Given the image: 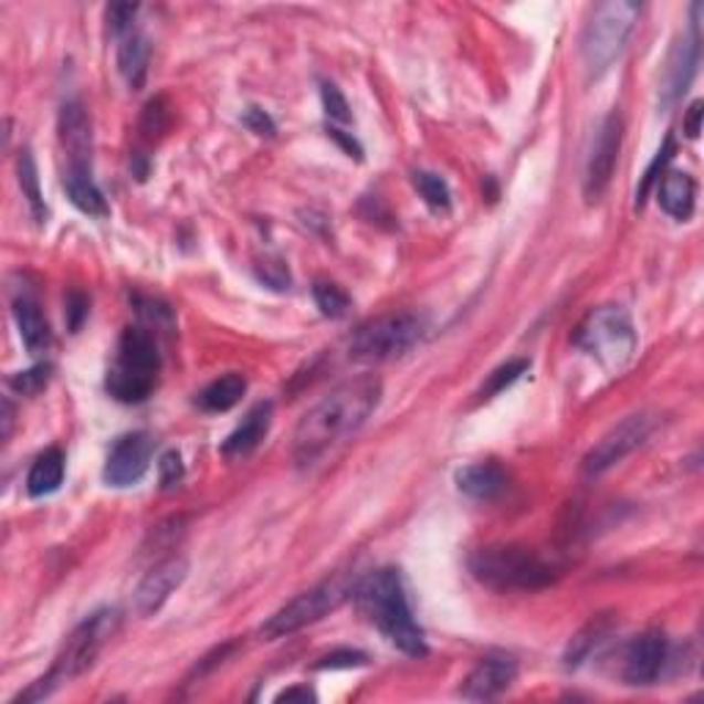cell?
I'll use <instances>...</instances> for the list:
<instances>
[{"mask_svg":"<svg viewBox=\"0 0 704 704\" xmlns=\"http://www.w3.org/2000/svg\"><path fill=\"white\" fill-rule=\"evenodd\" d=\"M382 382L375 375H360L342 382L339 388L319 399L297 424L292 438V458L301 469L317 463L336 443L355 435L380 404Z\"/></svg>","mask_w":704,"mask_h":704,"instance_id":"1","label":"cell"},{"mask_svg":"<svg viewBox=\"0 0 704 704\" xmlns=\"http://www.w3.org/2000/svg\"><path fill=\"white\" fill-rule=\"evenodd\" d=\"M355 600H358L364 617L391 641L404 655L421 658L427 655L424 630L419 628L410 608L408 589H404L402 576L393 567L371 572L369 578L355 587Z\"/></svg>","mask_w":704,"mask_h":704,"instance_id":"2","label":"cell"},{"mask_svg":"<svg viewBox=\"0 0 704 704\" xmlns=\"http://www.w3.org/2000/svg\"><path fill=\"white\" fill-rule=\"evenodd\" d=\"M118 628H122V611L118 608H99L92 617L83 619L72 630L70 639L64 641L53 669L42 680H36L25 694L17 696L14 702H39L53 694L55 689H61L64 683H72L75 677L86 674L97 663V658L103 655L108 641L118 633Z\"/></svg>","mask_w":704,"mask_h":704,"instance_id":"3","label":"cell"},{"mask_svg":"<svg viewBox=\"0 0 704 704\" xmlns=\"http://www.w3.org/2000/svg\"><path fill=\"white\" fill-rule=\"evenodd\" d=\"M473 578L495 591H534L556 581L554 567L521 545H490L469 561Z\"/></svg>","mask_w":704,"mask_h":704,"instance_id":"4","label":"cell"},{"mask_svg":"<svg viewBox=\"0 0 704 704\" xmlns=\"http://www.w3.org/2000/svg\"><path fill=\"white\" fill-rule=\"evenodd\" d=\"M157 375H160V350L155 336L144 328L124 330L105 380L111 397L124 404L144 402L155 391Z\"/></svg>","mask_w":704,"mask_h":704,"instance_id":"5","label":"cell"},{"mask_svg":"<svg viewBox=\"0 0 704 704\" xmlns=\"http://www.w3.org/2000/svg\"><path fill=\"white\" fill-rule=\"evenodd\" d=\"M576 347L595 358L602 369L619 371L633 360L639 336L622 306H597L578 325Z\"/></svg>","mask_w":704,"mask_h":704,"instance_id":"6","label":"cell"},{"mask_svg":"<svg viewBox=\"0 0 704 704\" xmlns=\"http://www.w3.org/2000/svg\"><path fill=\"white\" fill-rule=\"evenodd\" d=\"M639 11L641 6L630 3V0L595 6L581 42L584 66H587L589 77H600L622 55L635 20H639Z\"/></svg>","mask_w":704,"mask_h":704,"instance_id":"7","label":"cell"},{"mask_svg":"<svg viewBox=\"0 0 704 704\" xmlns=\"http://www.w3.org/2000/svg\"><path fill=\"white\" fill-rule=\"evenodd\" d=\"M427 319L419 312H391L371 323L360 325L350 339L353 358L391 360L399 358L421 342Z\"/></svg>","mask_w":704,"mask_h":704,"instance_id":"8","label":"cell"},{"mask_svg":"<svg viewBox=\"0 0 704 704\" xmlns=\"http://www.w3.org/2000/svg\"><path fill=\"white\" fill-rule=\"evenodd\" d=\"M350 591H355V584H350V578L347 576L328 578V581L317 584V587L297 595L295 600L286 602L281 611H275L273 617L262 624V635L273 641V639H284V635L297 633V630L319 622L325 613L336 611V608L350 597Z\"/></svg>","mask_w":704,"mask_h":704,"instance_id":"9","label":"cell"},{"mask_svg":"<svg viewBox=\"0 0 704 704\" xmlns=\"http://www.w3.org/2000/svg\"><path fill=\"white\" fill-rule=\"evenodd\" d=\"M652 427H655V421L647 413H633L624 421H619L613 430H608L606 435L600 438V443L591 449L587 458H584V471H587L589 476H600V473L619 465L650 438Z\"/></svg>","mask_w":704,"mask_h":704,"instance_id":"10","label":"cell"},{"mask_svg":"<svg viewBox=\"0 0 704 704\" xmlns=\"http://www.w3.org/2000/svg\"><path fill=\"white\" fill-rule=\"evenodd\" d=\"M622 133L624 122L617 111L608 114L606 122L597 129L595 144H591L589 151L587 177H584V193H587V201H597L606 193L608 182H611L613 177V166H617L619 160V149H622Z\"/></svg>","mask_w":704,"mask_h":704,"instance_id":"11","label":"cell"},{"mask_svg":"<svg viewBox=\"0 0 704 704\" xmlns=\"http://www.w3.org/2000/svg\"><path fill=\"white\" fill-rule=\"evenodd\" d=\"M691 11H694V20H691L689 36L680 39L666 59V72H663V83H661L663 108H672L677 99H683V94L689 92L691 81H694L696 66H700V11H702V6L694 3V9Z\"/></svg>","mask_w":704,"mask_h":704,"instance_id":"12","label":"cell"},{"mask_svg":"<svg viewBox=\"0 0 704 704\" xmlns=\"http://www.w3.org/2000/svg\"><path fill=\"white\" fill-rule=\"evenodd\" d=\"M151 454H155V438L149 432H129L118 438L105 463V482L111 487H133L149 471Z\"/></svg>","mask_w":704,"mask_h":704,"instance_id":"13","label":"cell"},{"mask_svg":"<svg viewBox=\"0 0 704 704\" xmlns=\"http://www.w3.org/2000/svg\"><path fill=\"white\" fill-rule=\"evenodd\" d=\"M185 578H188V559L185 556H171V559L155 565L135 589V611L140 617L157 613L166 606L168 597L182 587Z\"/></svg>","mask_w":704,"mask_h":704,"instance_id":"14","label":"cell"},{"mask_svg":"<svg viewBox=\"0 0 704 704\" xmlns=\"http://www.w3.org/2000/svg\"><path fill=\"white\" fill-rule=\"evenodd\" d=\"M669 644L666 635L661 630H647V633L635 635L630 641L628 652H624V669L622 677L630 685H650L655 683L658 674L663 672V663H666Z\"/></svg>","mask_w":704,"mask_h":704,"instance_id":"15","label":"cell"},{"mask_svg":"<svg viewBox=\"0 0 704 704\" xmlns=\"http://www.w3.org/2000/svg\"><path fill=\"white\" fill-rule=\"evenodd\" d=\"M517 680V663L509 655H487L473 666L460 694L471 702H490L512 689Z\"/></svg>","mask_w":704,"mask_h":704,"instance_id":"16","label":"cell"},{"mask_svg":"<svg viewBox=\"0 0 704 704\" xmlns=\"http://www.w3.org/2000/svg\"><path fill=\"white\" fill-rule=\"evenodd\" d=\"M59 138L64 151L70 155V168L75 171H92V118L83 103H66L59 116Z\"/></svg>","mask_w":704,"mask_h":704,"instance_id":"17","label":"cell"},{"mask_svg":"<svg viewBox=\"0 0 704 704\" xmlns=\"http://www.w3.org/2000/svg\"><path fill=\"white\" fill-rule=\"evenodd\" d=\"M270 424H273V404L259 402L256 408L248 410V416L242 419V424L237 427L232 435L223 441V458L229 460H242L251 452H256L259 443L267 438Z\"/></svg>","mask_w":704,"mask_h":704,"instance_id":"18","label":"cell"},{"mask_svg":"<svg viewBox=\"0 0 704 704\" xmlns=\"http://www.w3.org/2000/svg\"><path fill=\"white\" fill-rule=\"evenodd\" d=\"M658 204L674 221H689L696 207V182L691 179V174L669 171L666 177H661V182H658Z\"/></svg>","mask_w":704,"mask_h":704,"instance_id":"19","label":"cell"},{"mask_svg":"<svg viewBox=\"0 0 704 704\" xmlns=\"http://www.w3.org/2000/svg\"><path fill=\"white\" fill-rule=\"evenodd\" d=\"M149 39L140 31H129L122 36V44H118V72H122L124 83H127L133 92H140L146 83V75H149Z\"/></svg>","mask_w":704,"mask_h":704,"instance_id":"20","label":"cell"},{"mask_svg":"<svg viewBox=\"0 0 704 704\" xmlns=\"http://www.w3.org/2000/svg\"><path fill=\"white\" fill-rule=\"evenodd\" d=\"M14 323L17 330H20V339L25 345V350L31 355H42L50 350V342H53V334H50V325L44 319L42 308L36 306V301L31 297H17L14 301Z\"/></svg>","mask_w":704,"mask_h":704,"instance_id":"21","label":"cell"},{"mask_svg":"<svg viewBox=\"0 0 704 704\" xmlns=\"http://www.w3.org/2000/svg\"><path fill=\"white\" fill-rule=\"evenodd\" d=\"M458 487L469 498L493 501L506 490V473L495 463H473L458 471Z\"/></svg>","mask_w":704,"mask_h":704,"instance_id":"22","label":"cell"},{"mask_svg":"<svg viewBox=\"0 0 704 704\" xmlns=\"http://www.w3.org/2000/svg\"><path fill=\"white\" fill-rule=\"evenodd\" d=\"M66 458L61 449H44L36 460H33L31 471H28V493L33 498H44V495L55 493L64 482Z\"/></svg>","mask_w":704,"mask_h":704,"instance_id":"23","label":"cell"},{"mask_svg":"<svg viewBox=\"0 0 704 704\" xmlns=\"http://www.w3.org/2000/svg\"><path fill=\"white\" fill-rule=\"evenodd\" d=\"M245 377L237 375V371H229V375L218 377L210 386L201 388L199 397H196V404H199L204 413H227V410H232L234 404L245 397Z\"/></svg>","mask_w":704,"mask_h":704,"instance_id":"24","label":"cell"},{"mask_svg":"<svg viewBox=\"0 0 704 704\" xmlns=\"http://www.w3.org/2000/svg\"><path fill=\"white\" fill-rule=\"evenodd\" d=\"M64 190H66V196H70L72 204H75L81 212H86V216H92V218H108L111 216L108 201H105L103 190L94 185L92 171H75V168H70L64 177Z\"/></svg>","mask_w":704,"mask_h":704,"instance_id":"25","label":"cell"},{"mask_svg":"<svg viewBox=\"0 0 704 704\" xmlns=\"http://www.w3.org/2000/svg\"><path fill=\"white\" fill-rule=\"evenodd\" d=\"M17 179H20L22 196L28 199V207H31L33 218L42 223L44 218H48V207H44L42 188H39V171H36V160H33L31 149H22L20 157H17Z\"/></svg>","mask_w":704,"mask_h":704,"instance_id":"26","label":"cell"},{"mask_svg":"<svg viewBox=\"0 0 704 704\" xmlns=\"http://www.w3.org/2000/svg\"><path fill=\"white\" fill-rule=\"evenodd\" d=\"M413 188L419 190L424 204L430 207L432 212H438V216H446V212L452 210V190H449V182L441 177V174L416 171Z\"/></svg>","mask_w":704,"mask_h":704,"instance_id":"27","label":"cell"},{"mask_svg":"<svg viewBox=\"0 0 704 704\" xmlns=\"http://www.w3.org/2000/svg\"><path fill=\"white\" fill-rule=\"evenodd\" d=\"M528 360L526 358H515V360H506V364H501L498 369H493L487 375V380L482 382V388H479V393L476 397L479 399H493L495 393H501V391H506V388L512 386V382H517L521 380L523 375H526L528 371Z\"/></svg>","mask_w":704,"mask_h":704,"instance_id":"28","label":"cell"},{"mask_svg":"<svg viewBox=\"0 0 704 704\" xmlns=\"http://www.w3.org/2000/svg\"><path fill=\"white\" fill-rule=\"evenodd\" d=\"M674 151H677V146H674V138L669 135V138L663 140L661 149H658L655 160H652L650 166H647L644 179H641L639 190H635V210H641V207H644V201H647V196H650L652 190L658 188V182H661V174L666 171V166H669V160L674 157Z\"/></svg>","mask_w":704,"mask_h":704,"instance_id":"29","label":"cell"},{"mask_svg":"<svg viewBox=\"0 0 704 704\" xmlns=\"http://www.w3.org/2000/svg\"><path fill=\"white\" fill-rule=\"evenodd\" d=\"M314 301H317L319 312L330 319H342L350 312V295L342 286L330 284V281H317L314 284Z\"/></svg>","mask_w":704,"mask_h":704,"instance_id":"30","label":"cell"},{"mask_svg":"<svg viewBox=\"0 0 704 704\" xmlns=\"http://www.w3.org/2000/svg\"><path fill=\"white\" fill-rule=\"evenodd\" d=\"M602 635H606V622H602V619L589 622L587 628H584L581 633H578L576 639L570 641V650H567V666H578V663L587 661V658L591 655V650L600 644Z\"/></svg>","mask_w":704,"mask_h":704,"instance_id":"31","label":"cell"},{"mask_svg":"<svg viewBox=\"0 0 704 704\" xmlns=\"http://www.w3.org/2000/svg\"><path fill=\"white\" fill-rule=\"evenodd\" d=\"M256 275L262 284L270 286V290L284 292V290H290V284H292L290 267H286L284 259H279V256H270V259H264V262H259Z\"/></svg>","mask_w":704,"mask_h":704,"instance_id":"32","label":"cell"},{"mask_svg":"<svg viewBox=\"0 0 704 704\" xmlns=\"http://www.w3.org/2000/svg\"><path fill=\"white\" fill-rule=\"evenodd\" d=\"M168 122H171V114H168L166 99L157 97V99H151V103L144 108V118H140V129H144L146 138H155V135L166 133Z\"/></svg>","mask_w":704,"mask_h":704,"instance_id":"33","label":"cell"},{"mask_svg":"<svg viewBox=\"0 0 704 704\" xmlns=\"http://www.w3.org/2000/svg\"><path fill=\"white\" fill-rule=\"evenodd\" d=\"M319 94H323V105H325V114H328L334 122H342L347 124L353 118L350 114V105H347L345 94H342V88L336 86V83H323V88H319Z\"/></svg>","mask_w":704,"mask_h":704,"instance_id":"34","label":"cell"},{"mask_svg":"<svg viewBox=\"0 0 704 704\" xmlns=\"http://www.w3.org/2000/svg\"><path fill=\"white\" fill-rule=\"evenodd\" d=\"M48 380H50V366L39 364L28 371H17V375L11 377V388H14L17 393H25L28 397V393L42 391V388L48 386Z\"/></svg>","mask_w":704,"mask_h":704,"instance_id":"35","label":"cell"},{"mask_svg":"<svg viewBox=\"0 0 704 704\" xmlns=\"http://www.w3.org/2000/svg\"><path fill=\"white\" fill-rule=\"evenodd\" d=\"M135 14H138V6H135V3H114V6H108L111 33L122 39L124 33L133 31Z\"/></svg>","mask_w":704,"mask_h":704,"instance_id":"36","label":"cell"},{"mask_svg":"<svg viewBox=\"0 0 704 704\" xmlns=\"http://www.w3.org/2000/svg\"><path fill=\"white\" fill-rule=\"evenodd\" d=\"M366 661H369V658L358 650H336L330 652V655L319 658V661L314 663V669H355L366 666Z\"/></svg>","mask_w":704,"mask_h":704,"instance_id":"37","label":"cell"},{"mask_svg":"<svg viewBox=\"0 0 704 704\" xmlns=\"http://www.w3.org/2000/svg\"><path fill=\"white\" fill-rule=\"evenodd\" d=\"M182 479H185L182 458H179L177 452L162 454V460H160V484H162V490H174L179 482H182Z\"/></svg>","mask_w":704,"mask_h":704,"instance_id":"38","label":"cell"},{"mask_svg":"<svg viewBox=\"0 0 704 704\" xmlns=\"http://www.w3.org/2000/svg\"><path fill=\"white\" fill-rule=\"evenodd\" d=\"M242 124H245V127L251 129V133L262 135V138H273V135H275V122L270 118L267 111L256 108V105H251V108H248L245 114H242Z\"/></svg>","mask_w":704,"mask_h":704,"instance_id":"39","label":"cell"},{"mask_svg":"<svg viewBox=\"0 0 704 704\" xmlns=\"http://www.w3.org/2000/svg\"><path fill=\"white\" fill-rule=\"evenodd\" d=\"M86 317H88V297L83 295V292H70V297H66V325H70V330L81 328Z\"/></svg>","mask_w":704,"mask_h":704,"instance_id":"40","label":"cell"},{"mask_svg":"<svg viewBox=\"0 0 704 704\" xmlns=\"http://www.w3.org/2000/svg\"><path fill=\"white\" fill-rule=\"evenodd\" d=\"M704 105H702V99H696L694 105H691L689 108V114H685V135H689V138H700V133H702V116H704Z\"/></svg>","mask_w":704,"mask_h":704,"instance_id":"41","label":"cell"},{"mask_svg":"<svg viewBox=\"0 0 704 704\" xmlns=\"http://www.w3.org/2000/svg\"><path fill=\"white\" fill-rule=\"evenodd\" d=\"M328 133H330V138H336V140H339L342 146H345L347 155L355 157V160H360V157H364V149H360V144H358V140L353 138V135L342 133L339 127H328Z\"/></svg>","mask_w":704,"mask_h":704,"instance_id":"42","label":"cell"},{"mask_svg":"<svg viewBox=\"0 0 704 704\" xmlns=\"http://www.w3.org/2000/svg\"><path fill=\"white\" fill-rule=\"evenodd\" d=\"M292 700H303V702H314L317 694L312 689H286L279 694V702H292Z\"/></svg>","mask_w":704,"mask_h":704,"instance_id":"43","label":"cell"}]
</instances>
